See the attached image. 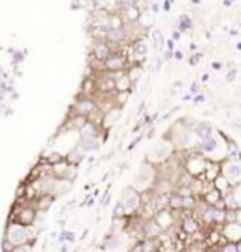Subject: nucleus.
<instances>
[{
	"mask_svg": "<svg viewBox=\"0 0 241 252\" xmlns=\"http://www.w3.org/2000/svg\"><path fill=\"white\" fill-rule=\"evenodd\" d=\"M134 52H135L137 55H142V54H145V52H147V47L144 45V44H138V45L135 47Z\"/></svg>",
	"mask_w": 241,
	"mask_h": 252,
	"instance_id": "nucleus-5",
	"label": "nucleus"
},
{
	"mask_svg": "<svg viewBox=\"0 0 241 252\" xmlns=\"http://www.w3.org/2000/svg\"><path fill=\"white\" fill-rule=\"evenodd\" d=\"M137 204H138V197L134 193H130V196L127 197V200H126V207L127 208H134Z\"/></svg>",
	"mask_w": 241,
	"mask_h": 252,
	"instance_id": "nucleus-2",
	"label": "nucleus"
},
{
	"mask_svg": "<svg viewBox=\"0 0 241 252\" xmlns=\"http://www.w3.org/2000/svg\"><path fill=\"white\" fill-rule=\"evenodd\" d=\"M165 10H169V3H168V1L165 3Z\"/></svg>",
	"mask_w": 241,
	"mask_h": 252,
	"instance_id": "nucleus-10",
	"label": "nucleus"
},
{
	"mask_svg": "<svg viewBox=\"0 0 241 252\" xmlns=\"http://www.w3.org/2000/svg\"><path fill=\"white\" fill-rule=\"evenodd\" d=\"M181 20H182V26H186V27H189V26H190L189 19H188L186 16H182V17H181Z\"/></svg>",
	"mask_w": 241,
	"mask_h": 252,
	"instance_id": "nucleus-8",
	"label": "nucleus"
},
{
	"mask_svg": "<svg viewBox=\"0 0 241 252\" xmlns=\"http://www.w3.org/2000/svg\"><path fill=\"white\" fill-rule=\"evenodd\" d=\"M238 172H240V168L237 165H233V166H230V169H228V173L233 175V176H237Z\"/></svg>",
	"mask_w": 241,
	"mask_h": 252,
	"instance_id": "nucleus-6",
	"label": "nucleus"
},
{
	"mask_svg": "<svg viewBox=\"0 0 241 252\" xmlns=\"http://www.w3.org/2000/svg\"><path fill=\"white\" fill-rule=\"evenodd\" d=\"M192 1H193V3H199V0H192Z\"/></svg>",
	"mask_w": 241,
	"mask_h": 252,
	"instance_id": "nucleus-11",
	"label": "nucleus"
},
{
	"mask_svg": "<svg viewBox=\"0 0 241 252\" xmlns=\"http://www.w3.org/2000/svg\"><path fill=\"white\" fill-rule=\"evenodd\" d=\"M120 1L123 7H126V9H128V7H131L134 4V0H120Z\"/></svg>",
	"mask_w": 241,
	"mask_h": 252,
	"instance_id": "nucleus-7",
	"label": "nucleus"
},
{
	"mask_svg": "<svg viewBox=\"0 0 241 252\" xmlns=\"http://www.w3.org/2000/svg\"><path fill=\"white\" fill-rule=\"evenodd\" d=\"M107 65L112 69H119V68H121V61L120 59H112V61L107 62Z\"/></svg>",
	"mask_w": 241,
	"mask_h": 252,
	"instance_id": "nucleus-4",
	"label": "nucleus"
},
{
	"mask_svg": "<svg viewBox=\"0 0 241 252\" xmlns=\"http://www.w3.org/2000/svg\"><path fill=\"white\" fill-rule=\"evenodd\" d=\"M213 68H214V69H220V68H222V65L217 64V62H214V64H213Z\"/></svg>",
	"mask_w": 241,
	"mask_h": 252,
	"instance_id": "nucleus-9",
	"label": "nucleus"
},
{
	"mask_svg": "<svg viewBox=\"0 0 241 252\" xmlns=\"http://www.w3.org/2000/svg\"><path fill=\"white\" fill-rule=\"evenodd\" d=\"M110 38L113 39V41H120V39H123V37H124V34H123V31H120V30H114V31H110Z\"/></svg>",
	"mask_w": 241,
	"mask_h": 252,
	"instance_id": "nucleus-3",
	"label": "nucleus"
},
{
	"mask_svg": "<svg viewBox=\"0 0 241 252\" xmlns=\"http://www.w3.org/2000/svg\"><path fill=\"white\" fill-rule=\"evenodd\" d=\"M25 238V234L21 228H13L12 233H10V239L13 242H21Z\"/></svg>",
	"mask_w": 241,
	"mask_h": 252,
	"instance_id": "nucleus-1",
	"label": "nucleus"
}]
</instances>
